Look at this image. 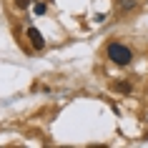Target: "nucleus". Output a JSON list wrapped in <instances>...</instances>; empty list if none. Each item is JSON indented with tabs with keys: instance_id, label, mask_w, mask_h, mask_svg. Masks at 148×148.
I'll return each mask as SVG.
<instances>
[{
	"instance_id": "f257e3e1",
	"label": "nucleus",
	"mask_w": 148,
	"mask_h": 148,
	"mask_svg": "<svg viewBox=\"0 0 148 148\" xmlns=\"http://www.w3.org/2000/svg\"><path fill=\"white\" fill-rule=\"evenodd\" d=\"M108 58L116 63V65H128L131 58H133V53H131V48L123 45V43H110L108 45Z\"/></svg>"
},
{
	"instance_id": "20e7f679",
	"label": "nucleus",
	"mask_w": 148,
	"mask_h": 148,
	"mask_svg": "<svg viewBox=\"0 0 148 148\" xmlns=\"http://www.w3.org/2000/svg\"><path fill=\"white\" fill-rule=\"evenodd\" d=\"M33 10H35V15H45V3H35V8H33Z\"/></svg>"
},
{
	"instance_id": "7ed1b4c3",
	"label": "nucleus",
	"mask_w": 148,
	"mask_h": 148,
	"mask_svg": "<svg viewBox=\"0 0 148 148\" xmlns=\"http://www.w3.org/2000/svg\"><path fill=\"white\" fill-rule=\"evenodd\" d=\"M113 88H116L118 93H131V83H128V80H118Z\"/></svg>"
},
{
	"instance_id": "39448f33",
	"label": "nucleus",
	"mask_w": 148,
	"mask_h": 148,
	"mask_svg": "<svg viewBox=\"0 0 148 148\" xmlns=\"http://www.w3.org/2000/svg\"><path fill=\"white\" fill-rule=\"evenodd\" d=\"M30 3H33V0H15V5H18V8H20V10L30 8Z\"/></svg>"
},
{
	"instance_id": "f03ea898",
	"label": "nucleus",
	"mask_w": 148,
	"mask_h": 148,
	"mask_svg": "<svg viewBox=\"0 0 148 148\" xmlns=\"http://www.w3.org/2000/svg\"><path fill=\"white\" fill-rule=\"evenodd\" d=\"M25 35H28V40H30V45L35 48V50H43V48H45V40H43V35H40L38 28H28Z\"/></svg>"
}]
</instances>
